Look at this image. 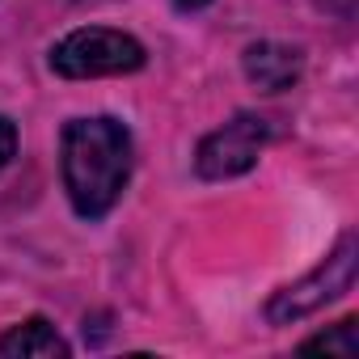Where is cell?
Segmentation results:
<instances>
[{
  "label": "cell",
  "mask_w": 359,
  "mask_h": 359,
  "mask_svg": "<svg viewBox=\"0 0 359 359\" xmlns=\"http://www.w3.org/2000/svg\"><path fill=\"white\" fill-rule=\"evenodd\" d=\"M271 140V123L262 114H237L224 127H216L212 135H203L199 152H195V169L208 182H224V177L250 173L262 156Z\"/></svg>",
  "instance_id": "obj_4"
},
{
  "label": "cell",
  "mask_w": 359,
  "mask_h": 359,
  "mask_svg": "<svg viewBox=\"0 0 359 359\" xmlns=\"http://www.w3.org/2000/svg\"><path fill=\"white\" fill-rule=\"evenodd\" d=\"M144 43L123 34V30H106V26H81L68 39H60L51 47V68L68 81H93V76H127L144 68Z\"/></svg>",
  "instance_id": "obj_2"
},
{
  "label": "cell",
  "mask_w": 359,
  "mask_h": 359,
  "mask_svg": "<svg viewBox=\"0 0 359 359\" xmlns=\"http://www.w3.org/2000/svg\"><path fill=\"white\" fill-rule=\"evenodd\" d=\"M13 152H18V127H13L5 114H0V169L13 161Z\"/></svg>",
  "instance_id": "obj_8"
},
{
  "label": "cell",
  "mask_w": 359,
  "mask_h": 359,
  "mask_svg": "<svg viewBox=\"0 0 359 359\" xmlns=\"http://www.w3.org/2000/svg\"><path fill=\"white\" fill-rule=\"evenodd\" d=\"M355 266H359V241H355V233H342L338 245H334L304 279L279 287V292L266 300V321H271V325H287V321H300V317L325 309L330 300H338L342 292H351Z\"/></svg>",
  "instance_id": "obj_3"
},
{
  "label": "cell",
  "mask_w": 359,
  "mask_h": 359,
  "mask_svg": "<svg viewBox=\"0 0 359 359\" xmlns=\"http://www.w3.org/2000/svg\"><path fill=\"white\" fill-rule=\"evenodd\" d=\"M241 68H245V76H250L254 89L283 93V89H292L300 81L304 55H300V47H287V43H254V47H245Z\"/></svg>",
  "instance_id": "obj_5"
},
{
  "label": "cell",
  "mask_w": 359,
  "mask_h": 359,
  "mask_svg": "<svg viewBox=\"0 0 359 359\" xmlns=\"http://www.w3.org/2000/svg\"><path fill=\"white\" fill-rule=\"evenodd\" d=\"M177 9H203V5H212V0H173Z\"/></svg>",
  "instance_id": "obj_9"
},
{
  "label": "cell",
  "mask_w": 359,
  "mask_h": 359,
  "mask_svg": "<svg viewBox=\"0 0 359 359\" xmlns=\"http://www.w3.org/2000/svg\"><path fill=\"white\" fill-rule=\"evenodd\" d=\"M131 165H135V144L118 118L97 114V118H72L64 127L60 169L72 212L81 220H102L114 212V203L131 182Z\"/></svg>",
  "instance_id": "obj_1"
},
{
  "label": "cell",
  "mask_w": 359,
  "mask_h": 359,
  "mask_svg": "<svg viewBox=\"0 0 359 359\" xmlns=\"http://www.w3.org/2000/svg\"><path fill=\"white\" fill-rule=\"evenodd\" d=\"M300 351H325V355H338V359H355V355H359V325H355V317H346V321H338L334 330L309 338Z\"/></svg>",
  "instance_id": "obj_7"
},
{
  "label": "cell",
  "mask_w": 359,
  "mask_h": 359,
  "mask_svg": "<svg viewBox=\"0 0 359 359\" xmlns=\"http://www.w3.org/2000/svg\"><path fill=\"white\" fill-rule=\"evenodd\" d=\"M0 359H68V342L47 317H30L0 334Z\"/></svg>",
  "instance_id": "obj_6"
}]
</instances>
